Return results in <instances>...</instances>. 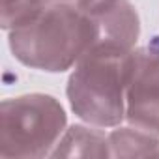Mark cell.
<instances>
[{"label":"cell","mask_w":159,"mask_h":159,"mask_svg":"<svg viewBox=\"0 0 159 159\" xmlns=\"http://www.w3.org/2000/svg\"><path fill=\"white\" fill-rule=\"evenodd\" d=\"M98 43V28L88 8L52 0L38 15L8 32L17 62L45 73H64Z\"/></svg>","instance_id":"cell-1"},{"label":"cell","mask_w":159,"mask_h":159,"mask_svg":"<svg viewBox=\"0 0 159 159\" xmlns=\"http://www.w3.org/2000/svg\"><path fill=\"white\" fill-rule=\"evenodd\" d=\"M135 49L96 43L69 73L66 96L73 114L86 124L112 129L125 124V90Z\"/></svg>","instance_id":"cell-2"},{"label":"cell","mask_w":159,"mask_h":159,"mask_svg":"<svg viewBox=\"0 0 159 159\" xmlns=\"http://www.w3.org/2000/svg\"><path fill=\"white\" fill-rule=\"evenodd\" d=\"M66 129L67 114L54 96L32 92L8 98L0 105V157H51Z\"/></svg>","instance_id":"cell-3"},{"label":"cell","mask_w":159,"mask_h":159,"mask_svg":"<svg viewBox=\"0 0 159 159\" xmlns=\"http://www.w3.org/2000/svg\"><path fill=\"white\" fill-rule=\"evenodd\" d=\"M125 124L159 135V34L133 52L125 90Z\"/></svg>","instance_id":"cell-4"},{"label":"cell","mask_w":159,"mask_h":159,"mask_svg":"<svg viewBox=\"0 0 159 159\" xmlns=\"http://www.w3.org/2000/svg\"><path fill=\"white\" fill-rule=\"evenodd\" d=\"M88 10L98 28V43H116L127 49H137L140 17L129 0H101Z\"/></svg>","instance_id":"cell-5"},{"label":"cell","mask_w":159,"mask_h":159,"mask_svg":"<svg viewBox=\"0 0 159 159\" xmlns=\"http://www.w3.org/2000/svg\"><path fill=\"white\" fill-rule=\"evenodd\" d=\"M51 157H111L109 131L86 122L67 125Z\"/></svg>","instance_id":"cell-6"},{"label":"cell","mask_w":159,"mask_h":159,"mask_svg":"<svg viewBox=\"0 0 159 159\" xmlns=\"http://www.w3.org/2000/svg\"><path fill=\"white\" fill-rule=\"evenodd\" d=\"M111 157H159V135L142 131L129 124L116 125L109 131Z\"/></svg>","instance_id":"cell-7"},{"label":"cell","mask_w":159,"mask_h":159,"mask_svg":"<svg viewBox=\"0 0 159 159\" xmlns=\"http://www.w3.org/2000/svg\"><path fill=\"white\" fill-rule=\"evenodd\" d=\"M52 0H0V25L6 32L25 25Z\"/></svg>","instance_id":"cell-8"},{"label":"cell","mask_w":159,"mask_h":159,"mask_svg":"<svg viewBox=\"0 0 159 159\" xmlns=\"http://www.w3.org/2000/svg\"><path fill=\"white\" fill-rule=\"evenodd\" d=\"M64 2H71V4H77V6H81V8H90V6L101 2V0H64Z\"/></svg>","instance_id":"cell-9"}]
</instances>
